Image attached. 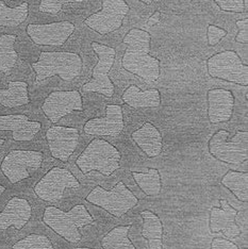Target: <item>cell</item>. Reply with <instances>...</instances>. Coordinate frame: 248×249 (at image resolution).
<instances>
[{
    "instance_id": "1",
    "label": "cell",
    "mask_w": 248,
    "mask_h": 249,
    "mask_svg": "<svg viewBox=\"0 0 248 249\" xmlns=\"http://www.w3.org/2000/svg\"><path fill=\"white\" fill-rule=\"evenodd\" d=\"M151 36L144 30L133 28L124 37L128 45L123 55L124 70L133 73L145 81L154 82L160 76V61L149 54Z\"/></svg>"
},
{
    "instance_id": "2",
    "label": "cell",
    "mask_w": 248,
    "mask_h": 249,
    "mask_svg": "<svg viewBox=\"0 0 248 249\" xmlns=\"http://www.w3.org/2000/svg\"><path fill=\"white\" fill-rule=\"evenodd\" d=\"M43 222L67 242L78 243L82 237L80 229L92 225L94 218L82 205L75 206L69 212L49 206L44 211Z\"/></svg>"
},
{
    "instance_id": "3",
    "label": "cell",
    "mask_w": 248,
    "mask_h": 249,
    "mask_svg": "<svg viewBox=\"0 0 248 249\" xmlns=\"http://www.w3.org/2000/svg\"><path fill=\"white\" fill-rule=\"evenodd\" d=\"M32 69L36 73V83L53 76L71 81L81 73L82 60L75 53L42 52L37 62L32 63Z\"/></svg>"
},
{
    "instance_id": "4",
    "label": "cell",
    "mask_w": 248,
    "mask_h": 249,
    "mask_svg": "<svg viewBox=\"0 0 248 249\" xmlns=\"http://www.w3.org/2000/svg\"><path fill=\"white\" fill-rule=\"evenodd\" d=\"M121 152L115 146L105 140L95 139L78 157L76 164L84 175L97 171L109 177L121 167Z\"/></svg>"
},
{
    "instance_id": "5",
    "label": "cell",
    "mask_w": 248,
    "mask_h": 249,
    "mask_svg": "<svg viewBox=\"0 0 248 249\" xmlns=\"http://www.w3.org/2000/svg\"><path fill=\"white\" fill-rule=\"evenodd\" d=\"M229 132L218 130L210 139L208 148L216 160L239 165L248 159V131H238L231 141H228Z\"/></svg>"
},
{
    "instance_id": "6",
    "label": "cell",
    "mask_w": 248,
    "mask_h": 249,
    "mask_svg": "<svg viewBox=\"0 0 248 249\" xmlns=\"http://www.w3.org/2000/svg\"><path fill=\"white\" fill-rule=\"evenodd\" d=\"M87 200L105 209L115 217H122L139 203V198L122 181L111 190L96 186L87 196Z\"/></svg>"
},
{
    "instance_id": "7",
    "label": "cell",
    "mask_w": 248,
    "mask_h": 249,
    "mask_svg": "<svg viewBox=\"0 0 248 249\" xmlns=\"http://www.w3.org/2000/svg\"><path fill=\"white\" fill-rule=\"evenodd\" d=\"M207 67L208 72L213 78L243 87L248 86V66L233 50H226L212 55L208 59Z\"/></svg>"
},
{
    "instance_id": "8",
    "label": "cell",
    "mask_w": 248,
    "mask_h": 249,
    "mask_svg": "<svg viewBox=\"0 0 248 249\" xmlns=\"http://www.w3.org/2000/svg\"><path fill=\"white\" fill-rule=\"evenodd\" d=\"M92 48L98 56V62L93 70L92 80L83 84L82 89L84 92L103 94L110 98L114 95V84L109 78V71L114 64L115 50L97 42L92 43Z\"/></svg>"
},
{
    "instance_id": "9",
    "label": "cell",
    "mask_w": 248,
    "mask_h": 249,
    "mask_svg": "<svg viewBox=\"0 0 248 249\" xmlns=\"http://www.w3.org/2000/svg\"><path fill=\"white\" fill-rule=\"evenodd\" d=\"M43 154L35 150H12L1 162V172L11 183L29 178L31 173L42 166Z\"/></svg>"
},
{
    "instance_id": "10",
    "label": "cell",
    "mask_w": 248,
    "mask_h": 249,
    "mask_svg": "<svg viewBox=\"0 0 248 249\" xmlns=\"http://www.w3.org/2000/svg\"><path fill=\"white\" fill-rule=\"evenodd\" d=\"M80 182L69 169L55 166L35 186V193L44 201H58L67 189H78Z\"/></svg>"
},
{
    "instance_id": "11",
    "label": "cell",
    "mask_w": 248,
    "mask_h": 249,
    "mask_svg": "<svg viewBox=\"0 0 248 249\" xmlns=\"http://www.w3.org/2000/svg\"><path fill=\"white\" fill-rule=\"evenodd\" d=\"M103 9L84 20L89 28L101 36L120 29L123 20L129 12V5L125 0H101Z\"/></svg>"
},
{
    "instance_id": "12",
    "label": "cell",
    "mask_w": 248,
    "mask_h": 249,
    "mask_svg": "<svg viewBox=\"0 0 248 249\" xmlns=\"http://www.w3.org/2000/svg\"><path fill=\"white\" fill-rule=\"evenodd\" d=\"M44 114L55 124L72 111H83L82 97L78 90H59L50 93L42 106Z\"/></svg>"
},
{
    "instance_id": "13",
    "label": "cell",
    "mask_w": 248,
    "mask_h": 249,
    "mask_svg": "<svg viewBox=\"0 0 248 249\" xmlns=\"http://www.w3.org/2000/svg\"><path fill=\"white\" fill-rule=\"evenodd\" d=\"M75 31L71 21H58L52 24H31L27 33L36 45L42 46H62Z\"/></svg>"
},
{
    "instance_id": "14",
    "label": "cell",
    "mask_w": 248,
    "mask_h": 249,
    "mask_svg": "<svg viewBox=\"0 0 248 249\" xmlns=\"http://www.w3.org/2000/svg\"><path fill=\"white\" fill-rule=\"evenodd\" d=\"M46 140L54 159L67 162L77 148L79 130L65 126L50 127L46 132Z\"/></svg>"
},
{
    "instance_id": "15",
    "label": "cell",
    "mask_w": 248,
    "mask_h": 249,
    "mask_svg": "<svg viewBox=\"0 0 248 249\" xmlns=\"http://www.w3.org/2000/svg\"><path fill=\"white\" fill-rule=\"evenodd\" d=\"M106 111V117H96L88 121L83 127L84 132L89 135L118 137L125 126L122 107L118 105H108Z\"/></svg>"
},
{
    "instance_id": "16",
    "label": "cell",
    "mask_w": 248,
    "mask_h": 249,
    "mask_svg": "<svg viewBox=\"0 0 248 249\" xmlns=\"http://www.w3.org/2000/svg\"><path fill=\"white\" fill-rule=\"evenodd\" d=\"M221 208L212 207L209 217L211 233H223L227 240H233L241 234V228L235 223L238 210L231 207L226 199H219Z\"/></svg>"
},
{
    "instance_id": "17",
    "label": "cell",
    "mask_w": 248,
    "mask_h": 249,
    "mask_svg": "<svg viewBox=\"0 0 248 249\" xmlns=\"http://www.w3.org/2000/svg\"><path fill=\"white\" fill-rule=\"evenodd\" d=\"M208 116L211 124L229 122L233 114L234 96L224 89H213L207 94Z\"/></svg>"
},
{
    "instance_id": "18",
    "label": "cell",
    "mask_w": 248,
    "mask_h": 249,
    "mask_svg": "<svg viewBox=\"0 0 248 249\" xmlns=\"http://www.w3.org/2000/svg\"><path fill=\"white\" fill-rule=\"evenodd\" d=\"M42 128V124L30 121L25 114L0 115V131H12L16 142H29L35 139Z\"/></svg>"
},
{
    "instance_id": "19",
    "label": "cell",
    "mask_w": 248,
    "mask_h": 249,
    "mask_svg": "<svg viewBox=\"0 0 248 249\" xmlns=\"http://www.w3.org/2000/svg\"><path fill=\"white\" fill-rule=\"evenodd\" d=\"M32 214L31 205L25 198H11L3 211L0 213V230H7L14 227L21 230L29 222Z\"/></svg>"
},
{
    "instance_id": "20",
    "label": "cell",
    "mask_w": 248,
    "mask_h": 249,
    "mask_svg": "<svg viewBox=\"0 0 248 249\" xmlns=\"http://www.w3.org/2000/svg\"><path fill=\"white\" fill-rule=\"evenodd\" d=\"M131 138L148 158L160 156L163 146L162 134L151 123H145L140 129L135 130Z\"/></svg>"
},
{
    "instance_id": "21",
    "label": "cell",
    "mask_w": 248,
    "mask_h": 249,
    "mask_svg": "<svg viewBox=\"0 0 248 249\" xmlns=\"http://www.w3.org/2000/svg\"><path fill=\"white\" fill-rule=\"evenodd\" d=\"M122 99L124 103L134 109L140 107H157L161 104L160 92L156 89L143 92L137 86H130L124 92Z\"/></svg>"
},
{
    "instance_id": "22",
    "label": "cell",
    "mask_w": 248,
    "mask_h": 249,
    "mask_svg": "<svg viewBox=\"0 0 248 249\" xmlns=\"http://www.w3.org/2000/svg\"><path fill=\"white\" fill-rule=\"evenodd\" d=\"M143 218L142 235L148 242L149 249H163V225L160 217L149 210L141 212Z\"/></svg>"
},
{
    "instance_id": "23",
    "label": "cell",
    "mask_w": 248,
    "mask_h": 249,
    "mask_svg": "<svg viewBox=\"0 0 248 249\" xmlns=\"http://www.w3.org/2000/svg\"><path fill=\"white\" fill-rule=\"evenodd\" d=\"M30 103L28 84L24 81H10L7 89H0V105L16 107Z\"/></svg>"
},
{
    "instance_id": "24",
    "label": "cell",
    "mask_w": 248,
    "mask_h": 249,
    "mask_svg": "<svg viewBox=\"0 0 248 249\" xmlns=\"http://www.w3.org/2000/svg\"><path fill=\"white\" fill-rule=\"evenodd\" d=\"M222 184L232 192L239 200L248 201V174L229 171L222 179Z\"/></svg>"
},
{
    "instance_id": "25",
    "label": "cell",
    "mask_w": 248,
    "mask_h": 249,
    "mask_svg": "<svg viewBox=\"0 0 248 249\" xmlns=\"http://www.w3.org/2000/svg\"><path fill=\"white\" fill-rule=\"evenodd\" d=\"M16 36L2 35L0 36V71L8 75L13 70L18 54L14 49Z\"/></svg>"
},
{
    "instance_id": "26",
    "label": "cell",
    "mask_w": 248,
    "mask_h": 249,
    "mask_svg": "<svg viewBox=\"0 0 248 249\" xmlns=\"http://www.w3.org/2000/svg\"><path fill=\"white\" fill-rule=\"evenodd\" d=\"M131 225L120 226L108 232L101 240L103 249H137L128 239Z\"/></svg>"
},
{
    "instance_id": "27",
    "label": "cell",
    "mask_w": 248,
    "mask_h": 249,
    "mask_svg": "<svg viewBox=\"0 0 248 249\" xmlns=\"http://www.w3.org/2000/svg\"><path fill=\"white\" fill-rule=\"evenodd\" d=\"M28 13V2H22L16 8H9L2 0H0V27H18L27 19Z\"/></svg>"
},
{
    "instance_id": "28",
    "label": "cell",
    "mask_w": 248,
    "mask_h": 249,
    "mask_svg": "<svg viewBox=\"0 0 248 249\" xmlns=\"http://www.w3.org/2000/svg\"><path fill=\"white\" fill-rule=\"evenodd\" d=\"M132 177L141 190L147 196L154 197L160 194L162 183L160 173L158 169L149 168L147 173L133 172Z\"/></svg>"
},
{
    "instance_id": "29",
    "label": "cell",
    "mask_w": 248,
    "mask_h": 249,
    "mask_svg": "<svg viewBox=\"0 0 248 249\" xmlns=\"http://www.w3.org/2000/svg\"><path fill=\"white\" fill-rule=\"evenodd\" d=\"M12 249H54V247L46 235L32 233L16 242Z\"/></svg>"
},
{
    "instance_id": "30",
    "label": "cell",
    "mask_w": 248,
    "mask_h": 249,
    "mask_svg": "<svg viewBox=\"0 0 248 249\" xmlns=\"http://www.w3.org/2000/svg\"><path fill=\"white\" fill-rule=\"evenodd\" d=\"M83 0H41L39 3V11L44 13L58 14L62 7L67 3H77L82 2Z\"/></svg>"
},
{
    "instance_id": "31",
    "label": "cell",
    "mask_w": 248,
    "mask_h": 249,
    "mask_svg": "<svg viewBox=\"0 0 248 249\" xmlns=\"http://www.w3.org/2000/svg\"><path fill=\"white\" fill-rule=\"evenodd\" d=\"M214 2L225 12L242 13L245 11L244 0H214Z\"/></svg>"
},
{
    "instance_id": "32",
    "label": "cell",
    "mask_w": 248,
    "mask_h": 249,
    "mask_svg": "<svg viewBox=\"0 0 248 249\" xmlns=\"http://www.w3.org/2000/svg\"><path fill=\"white\" fill-rule=\"evenodd\" d=\"M227 36V31L225 29H222L217 26L209 25L207 29V37H208V44L210 46H215L222 39Z\"/></svg>"
},
{
    "instance_id": "33",
    "label": "cell",
    "mask_w": 248,
    "mask_h": 249,
    "mask_svg": "<svg viewBox=\"0 0 248 249\" xmlns=\"http://www.w3.org/2000/svg\"><path fill=\"white\" fill-rule=\"evenodd\" d=\"M236 27L239 28V33L235 37V42L241 44L248 43V19H242L235 22Z\"/></svg>"
},
{
    "instance_id": "34",
    "label": "cell",
    "mask_w": 248,
    "mask_h": 249,
    "mask_svg": "<svg viewBox=\"0 0 248 249\" xmlns=\"http://www.w3.org/2000/svg\"><path fill=\"white\" fill-rule=\"evenodd\" d=\"M211 249H239V247L230 240L215 237V239L212 240Z\"/></svg>"
},
{
    "instance_id": "35",
    "label": "cell",
    "mask_w": 248,
    "mask_h": 249,
    "mask_svg": "<svg viewBox=\"0 0 248 249\" xmlns=\"http://www.w3.org/2000/svg\"><path fill=\"white\" fill-rule=\"evenodd\" d=\"M140 1H142V2L145 3V4H150L151 2L154 1V0H140Z\"/></svg>"
},
{
    "instance_id": "36",
    "label": "cell",
    "mask_w": 248,
    "mask_h": 249,
    "mask_svg": "<svg viewBox=\"0 0 248 249\" xmlns=\"http://www.w3.org/2000/svg\"><path fill=\"white\" fill-rule=\"evenodd\" d=\"M4 191H5V188H4V186L0 184V196H1V195L3 194V192H4Z\"/></svg>"
},
{
    "instance_id": "37",
    "label": "cell",
    "mask_w": 248,
    "mask_h": 249,
    "mask_svg": "<svg viewBox=\"0 0 248 249\" xmlns=\"http://www.w3.org/2000/svg\"><path fill=\"white\" fill-rule=\"evenodd\" d=\"M3 144H4V140L3 139H0V149H1V147H2Z\"/></svg>"
},
{
    "instance_id": "38",
    "label": "cell",
    "mask_w": 248,
    "mask_h": 249,
    "mask_svg": "<svg viewBox=\"0 0 248 249\" xmlns=\"http://www.w3.org/2000/svg\"><path fill=\"white\" fill-rule=\"evenodd\" d=\"M76 249H93V248H88V247H78Z\"/></svg>"
}]
</instances>
